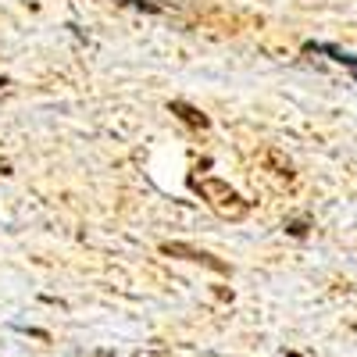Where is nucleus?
Listing matches in <instances>:
<instances>
[{"mask_svg":"<svg viewBox=\"0 0 357 357\" xmlns=\"http://www.w3.org/2000/svg\"><path fill=\"white\" fill-rule=\"evenodd\" d=\"M190 186H193V193H200V200H207V207H211L215 215H222L229 222H240L250 211V200H243L229 183H222V178H197L193 175Z\"/></svg>","mask_w":357,"mask_h":357,"instance_id":"obj_1","label":"nucleus"},{"mask_svg":"<svg viewBox=\"0 0 357 357\" xmlns=\"http://www.w3.org/2000/svg\"><path fill=\"white\" fill-rule=\"evenodd\" d=\"M161 254H165V257H183V261H197V264H207V268H211V272H229V264H225V261L211 257L207 250H197V247H190V243H161Z\"/></svg>","mask_w":357,"mask_h":357,"instance_id":"obj_2","label":"nucleus"},{"mask_svg":"<svg viewBox=\"0 0 357 357\" xmlns=\"http://www.w3.org/2000/svg\"><path fill=\"white\" fill-rule=\"evenodd\" d=\"M168 111H172L175 118H183V122H186V126H193V129H207V126H211V118H207L200 107H193L190 100H172V104H168Z\"/></svg>","mask_w":357,"mask_h":357,"instance_id":"obj_3","label":"nucleus"},{"mask_svg":"<svg viewBox=\"0 0 357 357\" xmlns=\"http://www.w3.org/2000/svg\"><path fill=\"white\" fill-rule=\"evenodd\" d=\"M261 161H264V168L272 172V175H279V178H293L296 172H293V161L279 151V146H268V151L261 154Z\"/></svg>","mask_w":357,"mask_h":357,"instance_id":"obj_4","label":"nucleus"},{"mask_svg":"<svg viewBox=\"0 0 357 357\" xmlns=\"http://www.w3.org/2000/svg\"><path fill=\"white\" fill-rule=\"evenodd\" d=\"M304 50H307V54H311V50H321V54H329L333 61L347 65V68H350V72L357 75V57H354V54H347V50H340V47H333V43H307Z\"/></svg>","mask_w":357,"mask_h":357,"instance_id":"obj_5","label":"nucleus"},{"mask_svg":"<svg viewBox=\"0 0 357 357\" xmlns=\"http://www.w3.org/2000/svg\"><path fill=\"white\" fill-rule=\"evenodd\" d=\"M307 229H311V222H307V218L286 222V232H289V236H296V240H301V236H307Z\"/></svg>","mask_w":357,"mask_h":357,"instance_id":"obj_6","label":"nucleus"},{"mask_svg":"<svg viewBox=\"0 0 357 357\" xmlns=\"http://www.w3.org/2000/svg\"><path fill=\"white\" fill-rule=\"evenodd\" d=\"M0 175H11V165L8 161H0Z\"/></svg>","mask_w":357,"mask_h":357,"instance_id":"obj_7","label":"nucleus"},{"mask_svg":"<svg viewBox=\"0 0 357 357\" xmlns=\"http://www.w3.org/2000/svg\"><path fill=\"white\" fill-rule=\"evenodd\" d=\"M93 357H114V350H97Z\"/></svg>","mask_w":357,"mask_h":357,"instance_id":"obj_8","label":"nucleus"},{"mask_svg":"<svg viewBox=\"0 0 357 357\" xmlns=\"http://www.w3.org/2000/svg\"><path fill=\"white\" fill-rule=\"evenodd\" d=\"M0 86H8V79H4V75H0Z\"/></svg>","mask_w":357,"mask_h":357,"instance_id":"obj_9","label":"nucleus"}]
</instances>
